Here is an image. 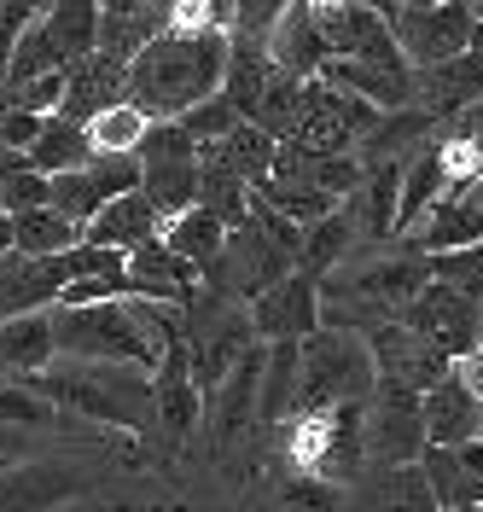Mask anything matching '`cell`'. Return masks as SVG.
Wrapping results in <instances>:
<instances>
[{
    "label": "cell",
    "mask_w": 483,
    "mask_h": 512,
    "mask_svg": "<svg viewBox=\"0 0 483 512\" xmlns=\"http://www.w3.org/2000/svg\"><path fill=\"white\" fill-rule=\"evenodd\" d=\"M227 35H158L123 70V105L146 123H181L204 99L222 94Z\"/></svg>",
    "instance_id": "1"
},
{
    "label": "cell",
    "mask_w": 483,
    "mask_h": 512,
    "mask_svg": "<svg viewBox=\"0 0 483 512\" xmlns=\"http://www.w3.org/2000/svg\"><path fill=\"white\" fill-rule=\"evenodd\" d=\"M41 402H65L76 414L99 419V425H123V431H146L152 425V373L134 367H111V361H53L41 379H30Z\"/></svg>",
    "instance_id": "2"
},
{
    "label": "cell",
    "mask_w": 483,
    "mask_h": 512,
    "mask_svg": "<svg viewBox=\"0 0 483 512\" xmlns=\"http://www.w3.org/2000/svg\"><path fill=\"white\" fill-rule=\"evenodd\" d=\"M373 390H379V373H373V350H367L361 332L321 326L315 338H303V355H297V414L373 402Z\"/></svg>",
    "instance_id": "3"
},
{
    "label": "cell",
    "mask_w": 483,
    "mask_h": 512,
    "mask_svg": "<svg viewBox=\"0 0 483 512\" xmlns=\"http://www.w3.org/2000/svg\"><path fill=\"white\" fill-rule=\"evenodd\" d=\"M53 350H59V361H111V367H134V373H158V344L134 320V303L53 309Z\"/></svg>",
    "instance_id": "4"
},
{
    "label": "cell",
    "mask_w": 483,
    "mask_h": 512,
    "mask_svg": "<svg viewBox=\"0 0 483 512\" xmlns=\"http://www.w3.org/2000/svg\"><path fill=\"white\" fill-rule=\"evenodd\" d=\"M379 12H385V30L402 47L408 70H437V64L472 53L483 24V6H466V0H402V6H379Z\"/></svg>",
    "instance_id": "5"
},
{
    "label": "cell",
    "mask_w": 483,
    "mask_h": 512,
    "mask_svg": "<svg viewBox=\"0 0 483 512\" xmlns=\"http://www.w3.org/2000/svg\"><path fill=\"white\" fill-rule=\"evenodd\" d=\"M134 163H140V198L158 210L163 222L187 216L198 204V146L187 140L181 123L146 128V140L134 146Z\"/></svg>",
    "instance_id": "6"
},
{
    "label": "cell",
    "mask_w": 483,
    "mask_h": 512,
    "mask_svg": "<svg viewBox=\"0 0 483 512\" xmlns=\"http://www.w3.org/2000/svg\"><path fill=\"white\" fill-rule=\"evenodd\" d=\"M396 320H402L414 338H425L437 355H449V361H460V355H472L483 344V309L478 303H466L460 291L437 286V280L419 291Z\"/></svg>",
    "instance_id": "7"
},
{
    "label": "cell",
    "mask_w": 483,
    "mask_h": 512,
    "mask_svg": "<svg viewBox=\"0 0 483 512\" xmlns=\"http://www.w3.org/2000/svg\"><path fill=\"white\" fill-rule=\"evenodd\" d=\"M129 192H140V163L134 158H88L82 169L47 181V210H59L65 222L88 227L111 198H129Z\"/></svg>",
    "instance_id": "8"
},
{
    "label": "cell",
    "mask_w": 483,
    "mask_h": 512,
    "mask_svg": "<svg viewBox=\"0 0 483 512\" xmlns=\"http://www.w3.org/2000/svg\"><path fill=\"white\" fill-rule=\"evenodd\" d=\"M367 350H373V373H379V390H408V396H425L431 384L449 379V355H437L425 338H414L402 320H385L367 332Z\"/></svg>",
    "instance_id": "9"
},
{
    "label": "cell",
    "mask_w": 483,
    "mask_h": 512,
    "mask_svg": "<svg viewBox=\"0 0 483 512\" xmlns=\"http://www.w3.org/2000/svg\"><path fill=\"white\" fill-rule=\"evenodd\" d=\"M425 454V414L408 390H373L367 402V472L385 466H419Z\"/></svg>",
    "instance_id": "10"
},
{
    "label": "cell",
    "mask_w": 483,
    "mask_h": 512,
    "mask_svg": "<svg viewBox=\"0 0 483 512\" xmlns=\"http://www.w3.org/2000/svg\"><path fill=\"white\" fill-rule=\"evenodd\" d=\"M286 274H291V256L245 222L239 233H227V245H222V256H216V268L204 274V286H222V291H233V297H245V303H257L262 291L280 286Z\"/></svg>",
    "instance_id": "11"
},
{
    "label": "cell",
    "mask_w": 483,
    "mask_h": 512,
    "mask_svg": "<svg viewBox=\"0 0 483 512\" xmlns=\"http://www.w3.org/2000/svg\"><path fill=\"white\" fill-rule=\"evenodd\" d=\"M245 320H251L257 344H303V338L321 332V286L291 268L280 286H268L257 303L245 309Z\"/></svg>",
    "instance_id": "12"
},
{
    "label": "cell",
    "mask_w": 483,
    "mask_h": 512,
    "mask_svg": "<svg viewBox=\"0 0 483 512\" xmlns=\"http://www.w3.org/2000/svg\"><path fill=\"white\" fill-rule=\"evenodd\" d=\"M94 489V472L70 460H30V466H0V512H59Z\"/></svg>",
    "instance_id": "13"
},
{
    "label": "cell",
    "mask_w": 483,
    "mask_h": 512,
    "mask_svg": "<svg viewBox=\"0 0 483 512\" xmlns=\"http://www.w3.org/2000/svg\"><path fill=\"white\" fill-rule=\"evenodd\" d=\"M419 478H425V489H431L437 512L483 507V443L425 448V454H419Z\"/></svg>",
    "instance_id": "14"
},
{
    "label": "cell",
    "mask_w": 483,
    "mask_h": 512,
    "mask_svg": "<svg viewBox=\"0 0 483 512\" xmlns=\"http://www.w3.org/2000/svg\"><path fill=\"white\" fill-rule=\"evenodd\" d=\"M70 286V262H24V256H0V320L18 315H47L59 303V291Z\"/></svg>",
    "instance_id": "15"
},
{
    "label": "cell",
    "mask_w": 483,
    "mask_h": 512,
    "mask_svg": "<svg viewBox=\"0 0 483 512\" xmlns=\"http://www.w3.org/2000/svg\"><path fill=\"white\" fill-rule=\"evenodd\" d=\"M257 390H262V344L233 373H227L210 396H204V414H210V437L216 448H233L251 425H257Z\"/></svg>",
    "instance_id": "16"
},
{
    "label": "cell",
    "mask_w": 483,
    "mask_h": 512,
    "mask_svg": "<svg viewBox=\"0 0 483 512\" xmlns=\"http://www.w3.org/2000/svg\"><path fill=\"white\" fill-rule=\"evenodd\" d=\"M326 59L332 53H326L321 24H315V0H286V18L268 35V64L291 82H315Z\"/></svg>",
    "instance_id": "17"
},
{
    "label": "cell",
    "mask_w": 483,
    "mask_h": 512,
    "mask_svg": "<svg viewBox=\"0 0 483 512\" xmlns=\"http://www.w3.org/2000/svg\"><path fill=\"white\" fill-rule=\"evenodd\" d=\"M158 35H169V6H158V0H111V6H99V47L94 53L129 64Z\"/></svg>",
    "instance_id": "18"
},
{
    "label": "cell",
    "mask_w": 483,
    "mask_h": 512,
    "mask_svg": "<svg viewBox=\"0 0 483 512\" xmlns=\"http://www.w3.org/2000/svg\"><path fill=\"white\" fill-rule=\"evenodd\" d=\"M123 70H129V64L105 59V53L76 59L65 70V105H59V117L76 123V128H88L94 117H105L111 105H123Z\"/></svg>",
    "instance_id": "19"
},
{
    "label": "cell",
    "mask_w": 483,
    "mask_h": 512,
    "mask_svg": "<svg viewBox=\"0 0 483 512\" xmlns=\"http://www.w3.org/2000/svg\"><path fill=\"white\" fill-rule=\"evenodd\" d=\"M414 94H419V111L437 123V117H460L466 105L483 99V59L478 53H460V59L437 64V70H414Z\"/></svg>",
    "instance_id": "20"
},
{
    "label": "cell",
    "mask_w": 483,
    "mask_h": 512,
    "mask_svg": "<svg viewBox=\"0 0 483 512\" xmlns=\"http://www.w3.org/2000/svg\"><path fill=\"white\" fill-rule=\"evenodd\" d=\"M158 233H163V216L140 198V192H129V198H111L94 222L82 227V245H99V251L129 256V251H140V245H152Z\"/></svg>",
    "instance_id": "21"
},
{
    "label": "cell",
    "mask_w": 483,
    "mask_h": 512,
    "mask_svg": "<svg viewBox=\"0 0 483 512\" xmlns=\"http://www.w3.org/2000/svg\"><path fill=\"white\" fill-rule=\"evenodd\" d=\"M419 414H425V448H460L483 437V408L454 379L431 384L419 396Z\"/></svg>",
    "instance_id": "22"
},
{
    "label": "cell",
    "mask_w": 483,
    "mask_h": 512,
    "mask_svg": "<svg viewBox=\"0 0 483 512\" xmlns=\"http://www.w3.org/2000/svg\"><path fill=\"white\" fill-rule=\"evenodd\" d=\"M449 198V175H443V158H437V140L414 152L402 163V192H396V239H414L425 216Z\"/></svg>",
    "instance_id": "23"
},
{
    "label": "cell",
    "mask_w": 483,
    "mask_h": 512,
    "mask_svg": "<svg viewBox=\"0 0 483 512\" xmlns=\"http://www.w3.org/2000/svg\"><path fill=\"white\" fill-rule=\"evenodd\" d=\"M59 361L53 350V309L47 315H18V320H0V373L12 379H41L47 367Z\"/></svg>",
    "instance_id": "24"
},
{
    "label": "cell",
    "mask_w": 483,
    "mask_h": 512,
    "mask_svg": "<svg viewBox=\"0 0 483 512\" xmlns=\"http://www.w3.org/2000/svg\"><path fill=\"white\" fill-rule=\"evenodd\" d=\"M344 512H437V501L419 478V466H385V472H361Z\"/></svg>",
    "instance_id": "25"
},
{
    "label": "cell",
    "mask_w": 483,
    "mask_h": 512,
    "mask_svg": "<svg viewBox=\"0 0 483 512\" xmlns=\"http://www.w3.org/2000/svg\"><path fill=\"white\" fill-rule=\"evenodd\" d=\"M472 245H483V210L472 198H443L425 216V227L408 239L414 256H454V251H472Z\"/></svg>",
    "instance_id": "26"
},
{
    "label": "cell",
    "mask_w": 483,
    "mask_h": 512,
    "mask_svg": "<svg viewBox=\"0 0 483 512\" xmlns=\"http://www.w3.org/2000/svg\"><path fill=\"white\" fill-rule=\"evenodd\" d=\"M431 134H437V123H431L419 105H402V111L379 117L373 134L361 140V169H373V163H408L414 152L431 146Z\"/></svg>",
    "instance_id": "27"
},
{
    "label": "cell",
    "mask_w": 483,
    "mask_h": 512,
    "mask_svg": "<svg viewBox=\"0 0 483 512\" xmlns=\"http://www.w3.org/2000/svg\"><path fill=\"white\" fill-rule=\"evenodd\" d=\"M268 76H274V64H268V47L262 41H239V35H227V70H222V99L251 123L262 105V88H268Z\"/></svg>",
    "instance_id": "28"
},
{
    "label": "cell",
    "mask_w": 483,
    "mask_h": 512,
    "mask_svg": "<svg viewBox=\"0 0 483 512\" xmlns=\"http://www.w3.org/2000/svg\"><path fill=\"white\" fill-rule=\"evenodd\" d=\"M350 245H355V216H350V204H338L326 222H315L309 233H303V245H297V274L303 280H315L321 286L326 274H338L344 268V256H350Z\"/></svg>",
    "instance_id": "29"
},
{
    "label": "cell",
    "mask_w": 483,
    "mask_h": 512,
    "mask_svg": "<svg viewBox=\"0 0 483 512\" xmlns=\"http://www.w3.org/2000/svg\"><path fill=\"white\" fill-rule=\"evenodd\" d=\"M76 245H82V227L65 222L59 210L12 216V256H24V262H53V256H70Z\"/></svg>",
    "instance_id": "30"
},
{
    "label": "cell",
    "mask_w": 483,
    "mask_h": 512,
    "mask_svg": "<svg viewBox=\"0 0 483 512\" xmlns=\"http://www.w3.org/2000/svg\"><path fill=\"white\" fill-rule=\"evenodd\" d=\"M41 35L59 47V59L76 64L99 47V6L94 0H65V6H41Z\"/></svg>",
    "instance_id": "31"
},
{
    "label": "cell",
    "mask_w": 483,
    "mask_h": 512,
    "mask_svg": "<svg viewBox=\"0 0 483 512\" xmlns=\"http://www.w3.org/2000/svg\"><path fill=\"white\" fill-rule=\"evenodd\" d=\"M169 251L181 256V262H193L198 274H210L216 268V256H222V245H227V227L210 216V210H187V216H175V222H163V233H158Z\"/></svg>",
    "instance_id": "32"
},
{
    "label": "cell",
    "mask_w": 483,
    "mask_h": 512,
    "mask_svg": "<svg viewBox=\"0 0 483 512\" xmlns=\"http://www.w3.org/2000/svg\"><path fill=\"white\" fill-rule=\"evenodd\" d=\"M88 158H94V152H88V128L65 123V117H47V123H41V140L30 146V158H24V163H30L41 181H53V175L82 169Z\"/></svg>",
    "instance_id": "33"
},
{
    "label": "cell",
    "mask_w": 483,
    "mask_h": 512,
    "mask_svg": "<svg viewBox=\"0 0 483 512\" xmlns=\"http://www.w3.org/2000/svg\"><path fill=\"white\" fill-rule=\"evenodd\" d=\"M146 117L134 111V105H111L105 117H94L88 123V152L94 158H134V146L146 140Z\"/></svg>",
    "instance_id": "34"
},
{
    "label": "cell",
    "mask_w": 483,
    "mask_h": 512,
    "mask_svg": "<svg viewBox=\"0 0 483 512\" xmlns=\"http://www.w3.org/2000/svg\"><path fill=\"white\" fill-rule=\"evenodd\" d=\"M233 0H169V35H227Z\"/></svg>",
    "instance_id": "35"
},
{
    "label": "cell",
    "mask_w": 483,
    "mask_h": 512,
    "mask_svg": "<svg viewBox=\"0 0 483 512\" xmlns=\"http://www.w3.org/2000/svg\"><path fill=\"white\" fill-rule=\"evenodd\" d=\"M425 262H431V280H437V286L460 291L466 303H483V245L454 251V256H425Z\"/></svg>",
    "instance_id": "36"
},
{
    "label": "cell",
    "mask_w": 483,
    "mask_h": 512,
    "mask_svg": "<svg viewBox=\"0 0 483 512\" xmlns=\"http://www.w3.org/2000/svg\"><path fill=\"white\" fill-rule=\"evenodd\" d=\"M129 297V274H88V280H70L53 309H105V303H129Z\"/></svg>",
    "instance_id": "37"
},
{
    "label": "cell",
    "mask_w": 483,
    "mask_h": 512,
    "mask_svg": "<svg viewBox=\"0 0 483 512\" xmlns=\"http://www.w3.org/2000/svg\"><path fill=\"white\" fill-rule=\"evenodd\" d=\"M239 123H245V117H239V111H233L222 94L204 99L198 111H187V117H181V128H187V140H193V146H216V140H227Z\"/></svg>",
    "instance_id": "38"
},
{
    "label": "cell",
    "mask_w": 483,
    "mask_h": 512,
    "mask_svg": "<svg viewBox=\"0 0 483 512\" xmlns=\"http://www.w3.org/2000/svg\"><path fill=\"white\" fill-rule=\"evenodd\" d=\"M286 18V0H233V30L227 35H239V41H262L268 47V35H274V24Z\"/></svg>",
    "instance_id": "39"
},
{
    "label": "cell",
    "mask_w": 483,
    "mask_h": 512,
    "mask_svg": "<svg viewBox=\"0 0 483 512\" xmlns=\"http://www.w3.org/2000/svg\"><path fill=\"white\" fill-rule=\"evenodd\" d=\"M53 402H41L30 384H0V419L6 425H53Z\"/></svg>",
    "instance_id": "40"
},
{
    "label": "cell",
    "mask_w": 483,
    "mask_h": 512,
    "mask_svg": "<svg viewBox=\"0 0 483 512\" xmlns=\"http://www.w3.org/2000/svg\"><path fill=\"white\" fill-rule=\"evenodd\" d=\"M30 210H47V181L35 169H18L0 187V216H30Z\"/></svg>",
    "instance_id": "41"
},
{
    "label": "cell",
    "mask_w": 483,
    "mask_h": 512,
    "mask_svg": "<svg viewBox=\"0 0 483 512\" xmlns=\"http://www.w3.org/2000/svg\"><path fill=\"white\" fill-rule=\"evenodd\" d=\"M41 123H47V117H30V111L6 105V111H0V152H18V158H30V146L41 140Z\"/></svg>",
    "instance_id": "42"
},
{
    "label": "cell",
    "mask_w": 483,
    "mask_h": 512,
    "mask_svg": "<svg viewBox=\"0 0 483 512\" xmlns=\"http://www.w3.org/2000/svg\"><path fill=\"white\" fill-rule=\"evenodd\" d=\"M449 379L460 384V390H466V396H472V402L483 408V344H478L472 355H460V361H454V367H449Z\"/></svg>",
    "instance_id": "43"
},
{
    "label": "cell",
    "mask_w": 483,
    "mask_h": 512,
    "mask_svg": "<svg viewBox=\"0 0 483 512\" xmlns=\"http://www.w3.org/2000/svg\"><path fill=\"white\" fill-rule=\"evenodd\" d=\"M18 169H30V163L18 158V152H0V187H6V175H18Z\"/></svg>",
    "instance_id": "44"
},
{
    "label": "cell",
    "mask_w": 483,
    "mask_h": 512,
    "mask_svg": "<svg viewBox=\"0 0 483 512\" xmlns=\"http://www.w3.org/2000/svg\"><path fill=\"white\" fill-rule=\"evenodd\" d=\"M0 256H12V216H0Z\"/></svg>",
    "instance_id": "45"
},
{
    "label": "cell",
    "mask_w": 483,
    "mask_h": 512,
    "mask_svg": "<svg viewBox=\"0 0 483 512\" xmlns=\"http://www.w3.org/2000/svg\"><path fill=\"white\" fill-rule=\"evenodd\" d=\"M466 198H472V204H478V210H483V181H478V187H472V192H466Z\"/></svg>",
    "instance_id": "46"
},
{
    "label": "cell",
    "mask_w": 483,
    "mask_h": 512,
    "mask_svg": "<svg viewBox=\"0 0 483 512\" xmlns=\"http://www.w3.org/2000/svg\"><path fill=\"white\" fill-rule=\"evenodd\" d=\"M472 53H478V59H483V24H478V41H472Z\"/></svg>",
    "instance_id": "47"
},
{
    "label": "cell",
    "mask_w": 483,
    "mask_h": 512,
    "mask_svg": "<svg viewBox=\"0 0 483 512\" xmlns=\"http://www.w3.org/2000/svg\"><path fill=\"white\" fill-rule=\"evenodd\" d=\"M117 512H140V507H117Z\"/></svg>",
    "instance_id": "48"
},
{
    "label": "cell",
    "mask_w": 483,
    "mask_h": 512,
    "mask_svg": "<svg viewBox=\"0 0 483 512\" xmlns=\"http://www.w3.org/2000/svg\"><path fill=\"white\" fill-rule=\"evenodd\" d=\"M0 111H6V94H0Z\"/></svg>",
    "instance_id": "49"
},
{
    "label": "cell",
    "mask_w": 483,
    "mask_h": 512,
    "mask_svg": "<svg viewBox=\"0 0 483 512\" xmlns=\"http://www.w3.org/2000/svg\"><path fill=\"white\" fill-rule=\"evenodd\" d=\"M472 512H483V507H472Z\"/></svg>",
    "instance_id": "50"
},
{
    "label": "cell",
    "mask_w": 483,
    "mask_h": 512,
    "mask_svg": "<svg viewBox=\"0 0 483 512\" xmlns=\"http://www.w3.org/2000/svg\"><path fill=\"white\" fill-rule=\"evenodd\" d=\"M478 443H483V437H478Z\"/></svg>",
    "instance_id": "51"
}]
</instances>
